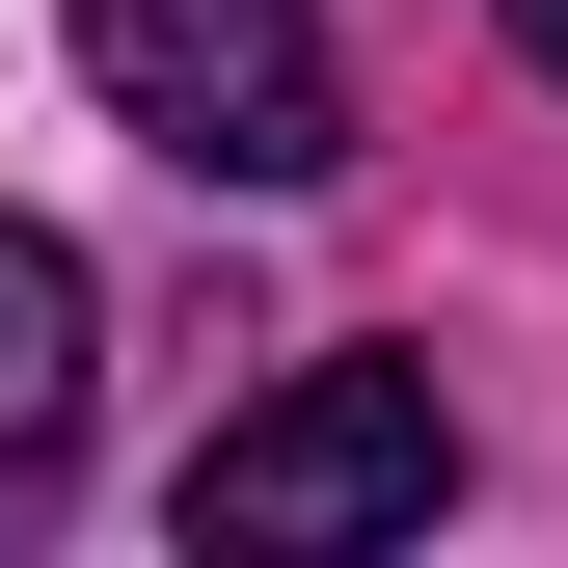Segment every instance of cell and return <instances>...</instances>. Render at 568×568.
Segmentation results:
<instances>
[{"instance_id":"1","label":"cell","mask_w":568,"mask_h":568,"mask_svg":"<svg viewBox=\"0 0 568 568\" xmlns=\"http://www.w3.org/2000/svg\"><path fill=\"white\" fill-rule=\"evenodd\" d=\"M434 487H460L434 352H298L271 406H217V460H190V541H217V568H325V541H406Z\"/></svg>"},{"instance_id":"2","label":"cell","mask_w":568,"mask_h":568,"mask_svg":"<svg viewBox=\"0 0 568 568\" xmlns=\"http://www.w3.org/2000/svg\"><path fill=\"white\" fill-rule=\"evenodd\" d=\"M82 82L163 135L190 190H325L352 163V82H325L298 0H82Z\"/></svg>"},{"instance_id":"3","label":"cell","mask_w":568,"mask_h":568,"mask_svg":"<svg viewBox=\"0 0 568 568\" xmlns=\"http://www.w3.org/2000/svg\"><path fill=\"white\" fill-rule=\"evenodd\" d=\"M54 460H82V244L0 217V487H54Z\"/></svg>"},{"instance_id":"4","label":"cell","mask_w":568,"mask_h":568,"mask_svg":"<svg viewBox=\"0 0 568 568\" xmlns=\"http://www.w3.org/2000/svg\"><path fill=\"white\" fill-rule=\"evenodd\" d=\"M515 28H541V82H568V0H515Z\"/></svg>"}]
</instances>
